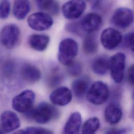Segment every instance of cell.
Returning a JSON list of instances; mask_svg holds the SVG:
<instances>
[{"label": "cell", "instance_id": "6da1fadb", "mask_svg": "<svg viewBox=\"0 0 134 134\" xmlns=\"http://www.w3.org/2000/svg\"><path fill=\"white\" fill-rule=\"evenodd\" d=\"M27 116L37 123L44 124L49 123L59 116L58 110L47 102H41L35 108H32L26 112Z\"/></svg>", "mask_w": 134, "mask_h": 134}, {"label": "cell", "instance_id": "7a4b0ae2", "mask_svg": "<svg viewBox=\"0 0 134 134\" xmlns=\"http://www.w3.org/2000/svg\"><path fill=\"white\" fill-rule=\"evenodd\" d=\"M78 52V46L76 41L70 38H66L59 44L58 60L61 64L68 66L74 62Z\"/></svg>", "mask_w": 134, "mask_h": 134}, {"label": "cell", "instance_id": "3957f363", "mask_svg": "<svg viewBox=\"0 0 134 134\" xmlns=\"http://www.w3.org/2000/svg\"><path fill=\"white\" fill-rule=\"evenodd\" d=\"M109 97V88L107 84L101 81L94 82L87 92V99L94 105H101Z\"/></svg>", "mask_w": 134, "mask_h": 134}, {"label": "cell", "instance_id": "277c9868", "mask_svg": "<svg viewBox=\"0 0 134 134\" xmlns=\"http://www.w3.org/2000/svg\"><path fill=\"white\" fill-rule=\"evenodd\" d=\"M20 38V29L15 24L6 25L0 32V42L7 49L15 48L19 42Z\"/></svg>", "mask_w": 134, "mask_h": 134}, {"label": "cell", "instance_id": "5b68a950", "mask_svg": "<svg viewBox=\"0 0 134 134\" xmlns=\"http://www.w3.org/2000/svg\"><path fill=\"white\" fill-rule=\"evenodd\" d=\"M35 98L36 94L33 91L25 90L13 98L12 107L18 112L26 113L32 108Z\"/></svg>", "mask_w": 134, "mask_h": 134}, {"label": "cell", "instance_id": "8992f818", "mask_svg": "<svg viewBox=\"0 0 134 134\" xmlns=\"http://www.w3.org/2000/svg\"><path fill=\"white\" fill-rule=\"evenodd\" d=\"M125 59L124 54L118 53L112 56L109 60L111 75L116 83H121L124 79Z\"/></svg>", "mask_w": 134, "mask_h": 134}, {"label": "cell", "instance_id": "52a82bcc", "mask_svg": "<svg viewBox=\"0 0 134 134\" xmlns=\"http://www.w3.org/2000/svg\"><path fill=\"white\" fill-rule=\"evenodd\" d=\"M27 23L29 26L36 31H44L49 29L53 24V19L47 13L37 12L30 15Z\"/></svg>", "mask_w": 134, "mask_h": 134}, {"label": "cell", "instance_id": "ba28073f", "mask_svg": "<svg viewBox=\"0 0 134 134\" xmlns=\"http://www.w3.org/2000/svg\"><path fill=\"white\" fill-rule=\"evenodd\" d=\"M122 39L121 34L112 28L105 29L101 35L102 44L109 50H113L118 47L122 43Z\"/></svg>", "mask_w": 134, "mask_h": 134}, {"label": "cell", "instance_id": "9c48e42d", "mask_svg": "<svg viewBox=\"0 0 134 134\" xmlns=\"http://www.w3.org/2000/svg\"><path fill=\"white\" fill-rule=\"evenodd\" d=\"M86 8L83 0H69L62 7L64 17L68 19H75L80 17Z\"/></svg>", "mask_w": 134, "mask_h": 134}, {"label": "cell", "instance_id": "30bf717a", "mask_svg": "<svg viewBox=\"0 0 134 134\" xmlns=\"http://www.w3.org/2000/svg\"><path fill=\"white\" fill-rule=\"evenodd\" d=\"M134 14L133 11L125 7L119 8L114 12L112 22L116 27L124 29L129 27L133 22Z\"/></svg>", "mask_w": 134, "mask_h": 134}, {"label": "cell", "instance_id": "8fae6325", "mask_svg": "<svg viewBox=\"0 0 134 134\" xmlns=\"http://www.w3.org/2000/svg\"><path fill=\"white\" fill-rule=\"evenodd\" d=\"M0 122L2 130L6 133L13 132L20 126V121L17 114L9 110L5 111L2 113Z\"/></svg>", "mask_w": 134, "mask_h": 134}, {"label": "cell", "instance_id": "7c38bea8", "mask_svg": "<svg viewBox=\"0 0 134 134\" xmlns=\"http://www.w3.org/2000/svg\"><path fill=\"white\" fill-rule=\"evenodd\" d=\"M72 92L66 87H61L55 89L51 93L50 99L54 104L65 106L72 99Z\"/></svg>", "mask_w": 134, "mask_h": 134}, {"label": "cell", "instance_id": "4fadbf2b", "mask_svg": "<svg viewBox=\"0 0 134 134\" xmlns=\"http://www.w3.org/2000/svg\"><path fill=\"white\" fill-rule=\"evenodd\" d=\"M102 23L101 17L96 13H89L86 15L81 22L82 29L88 33L98 30Z\"/></svg>", "mask_w": 134, "mask_h": 134}, {"label": "cell", "instance_id": "5bb4252c", "mask_svg": "<svg viewBox=\"0 0 134 134\" xmlns=\"http://www.w3.org/2000/svg\"><path fill=\"white\" fill-rule=\"evenodd\" d=\"M20 74L22 78L27 82L34 83L41 78L40 70L34 65L31 64H24L20 68Z\"/></svg>", "mask_w": 134, "mask_h": 134}, {"label": "cell", "instance_id": "9a60e30c", "mask_svg": "<svg viewBox=\"0 0 134 134\" xmlns=\"http://www.w3.org/2000/svg\"><path fill=\"white\" fill-rule=\"evenodd\" d=\"M90 79L87 77H82L75 80L72 83V90L76 98L82 99L89 89Z\"/></svg>", "mask_w": 134, "mask_h": 134}, {"label": "cell", "instance_id": "2e32d148", "mask_svg": "<svg viewBox=\"0 0 134 134\" xmlns=\"http://www.w3.org/2000/svg\"><path fill=\"white\" fill-rule=\"evenodd\" d=\"M81 114L77 112L71 114L65 124L64 132L65 134H78L81 125Z\"/></svg>", "mask_w": 134, "mask_h": 134}, {"label": "cell", "instance_id": "e0dca14e", "mask_svg": "<svg viewBox=\"0 0 134 134\" xmlns=\"http://www.w3.org/2000/svg\"><path fill=\"white\" fill-rule=\"evenodd\" d=\"M50 38L47 35L34 34L29 39V44L30 47L38 51H43L48 47Z\"/></svg>", "mask_w": 134, "mask_h": 134}, {"label": "cell", "instance_id": "ac0fdd59", "mask_svg": "<svg viewBox=\"0 0 134 134\" xmlns=\"http://www.w3.org/2000/svg\"><path fill=\"white\" fill-rule=\"evenodd\" d=\"M30 9L29 0H16L13 8L14 17L18 20L24 19L28 15Z\"/></svg>", "mask_w": 134, "mask_h": 134}, {"label": "cell", "instance_id": "d6986e66", "mask_svg": "<svg viewBox=\"0 0 134 134\" xmlns=\"http://www.w3.org/2000/svg\"><path fill=\"white\" fill-rule=\"evenodd\" d=\"M123 113L121 109L116 105H110L105 109L104 117L106 121L111 124H116L122 119Z\"/></svg>", "mask_w": 134, "mask_h": 134}, {"label": "cell", "instance_id": "ffe728a7", "mask_svg": "<svg viewBox=\"0 0 134 134\" xmlns=\"http://www.w3.org/2000/svg\"><path fill=\"white\" fill-rule=\"evenodd\" d=\"M91 68L95 74L104 75L109 69V60L105 57H99L92 62Z\"/></svg>", "mask_w": 134, "mask_h": 134}, {"label": "cell", "instance_id": "44dd1931", "mask_svg": "<svg viewBox=\"0 0 134 134\" xmlns=\"http://www.w3.org/2000/svg\"><path fill=\"white\" fill-rule=\"evenodd\" d=\"M83 50L87 54H93L98 49V44L96 38L92 35L87 36L83 42Z\"/></svg>", "mask_w": 134, "mask_h": 134}, {"label": "cell", "instance_id": "7402d4cb", "mask_svg": "<svg viewBox=\"0 0 134 134\" xmlns=\"http://www.w3.org/2000/svg\"><path fill=\"white\" fill-rule=\"evenodd\" d=\"M100 123L99 120L96 117L91 118L87 120L82 127V133L85 134H94L99 129Z\"/></svg>", "mask_w": 134, "mask_h": 134}, {"label": "cell", "instance_id": "603a6c76", "mask_svg": "<svg viewBox=\"0 0 134 134\" xmlns=\"http://www.w3.org/2000/svg\"><path fill=\"white\" fill-rule=\"evenodd\" d=\"M37 6L41 10H48L51 13H58L59 6L54 0H36Z\"/></svg>", "mask_w": 134, "mask_h": 134}, {"label": "cell", "instance_id": "cb8c5ba5", "mask_svg": "<svg viewBox=\"0 0 134 134\" xmlns=\"http://www.w3.org/2000/svg\"><path fill=\"white\" fill-rule=\"evenodd\" d=\"M17 134H53L50 130L40 127H28L16 132Z\"/></svg>", "mask_w": 134, "mask_h": 134}, {"label": "cell", "instance_id": "d4e9b609", "mask_svg": "<svg viewBox=\"0 0 134 134\" xmlns=\"http://www.w3.org/2000/svg\"><path fill=\"white\" fill-rule=\"evenodd\" d=\"M10 10V3L8 0H2L0 2V18H7Z\"/></svg>", "mask_w": 134, "mask_h": 134}, {"label": "cell", "instance_id": "484cf974", "mask_svg": "<svg viewBox=\"0 0 134 134\" xmlns=\"http://www.w3.org/2000/svg\"><path fill=\"white\" fill-rule=\"evenodd\" d=\"M82 70V65L79 62H75L74 61L71 64L68 66V71L69 74L74 76L79 75L81 73Z\"/></svg>", "mask_w": 134, "mask_h": 134}, {"label": "cell", "instance_id": "4316f807", "mask_svg": "<svg viewBox=\"0 0 134 134\" xmlns=\"http://www.w3.org/2000/svg\"><path fill=\"white\" fill-rule=\"evenodd\" d=\"M123 42V45L126 48H130L134 51V32H131L126 34L123 38L122 42Z\"/></svg>", "mask_w": 134, "mask_h": 134}, {"label": "cell", "instance_id": "83f0119b", "mask_svg": "<svg viewBox=\"0 0 134 134\" xmlns=\"http://www.w3.org/2000/svg\"><path fill=\"white\" fill-rule=\"evenodd\" d=\"M61 79L62 77L60 73L54 72L51 75V76L49 79V83L51 86H55L60 82Z\"/></svg>", "mask_w": 134, "mask_h": 134}, {"label": "cell", "instance_id": "f1b7e54d", "mask_svg": "<svg viewBox=\"0 0 134 134\" xmlns=\"http://www.w3.org/2000/svg\"><path fill=\"white\" fill-rule=\"evenodd\" d=\"M127 79L129 82L134 85V65H132L129 68L127 72Z\"/></svg>", "mask_w": 134, "mask_h": 134}, {"label": "cell", "instance_id": "f546056e", "mask_svg": "<svg viewBox=\"0 0 134 134\" xmlns=\"http://www.w3.org/2000/svg\"><path fill=\"white\" fill-rule=\"evenodd\" d=\"M126 133V129H111L107 132L108 134H123Z\"/></svg>", "mask_w": 134, "mask_h": 134}, {"label": "cell", "instance_id": "4dcf8cb0", "mask_svg": "<svg viewBox=\"0 0 134 134\" xmlns=\"http://www.w3.org/2000/svg\"><path fill=\"white\" fill-rule=\"evenodd\" d=\"M90 1H91V2H92V1H93V2H94L95 3L96 2V3H98V2H99V1H100V0H90Z\"/></svg>", "mask_w": 134, "mask_h": 134}, {"label": "cell", "instance_id": "1f68e13d", "mask_svg": "<svg viewBox=\"0 0 134 134\" xmlns=\"http://www.w3.org/2000/svg\"><path fill=\"white\" fill-rule=\"evenodd\" d=\"M4 132V131L2 130H1V129H0V134H3Z\"/></svg>", "mask_w": 134, "mask_h": 134}]
</instances>
